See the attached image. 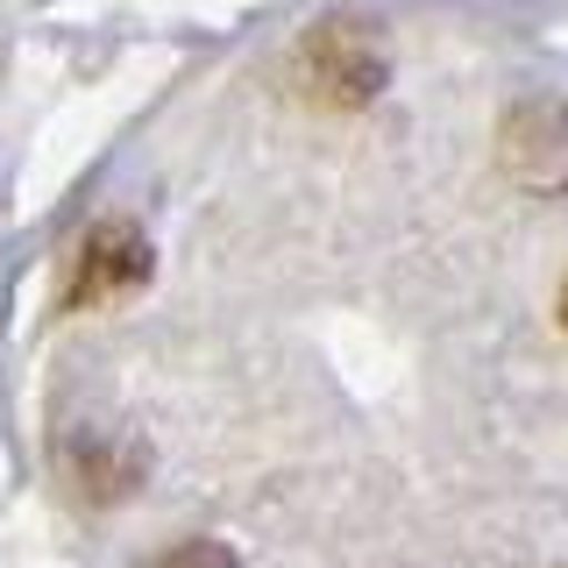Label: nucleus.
I'll list each match as a JSON object with an SVG mask.
<instances>
[{"instance_id":"f257e3e1","label":"nucleus","mask_w":568,"mask_h":568,"mask_svg":"<svg viewBox=\"0 0 568 568\" xmlns=\"http://www.w3.org/2000/svg\"><path fill=\"white\" fill-rule=\"evenodd\" d=\"M298 71H306V85L320 100L363 106V100L384 93V36L369 22H355V14H334V22L306 29V43H298Z\"/></svg>"},{"instance_id":"f03ea898","label":"nucleus","mask_w":568,"mask_h":568,"mask_svg":"<svg viewBox=\"0 0 568 568\" xmlns=\"http://www.w3.org/2000/svg\"><path fill=\"white\" fill-rule=\"evenodd\" d=\"M150 277V235L135 221H93L64 263V306H100Z\"/></svg>"},{"instance_id":"7ed1b4c3","label":"nucleus","mask_w":568,"mask_h":568,"mask_svg":"<svg viewBox=\"0 0 568 568\" xmlns=\"http://www.w3.org/2000/svg\"><path fill=\"white\" fill-rule=\"evenodd\" d=\"M505 164L526 192H561L568 185V106L526 100L505 121Z\"/></svg>"},{"instance_id":"20e7f679","label":"nucleus","mask_w":568,"mask_h":568,"mask_svg":"<svg viewBox=\"0 0 568 568\" xmlns=\"http://www.w3.org/2000/svg\"><path fill=\"white\" fill-rule=\"evenodd\" d=\"M156 568H235V561H227V547H213V540H185L171 561H156Z\"/></svg>"},{"instance_id":"39448f33","label":"nucleus","mask_w":568,"mask_h":568,"mask_svg":"<svg viewBox=\"0 0 568 568\" xmlns=\"http://www.w3.org/2000/svg\"><path fill=\"white\" fill-rule=\"evenodd\" d=\"M561 320H568V284H561Z\"/></svg>"}]
</instances>
